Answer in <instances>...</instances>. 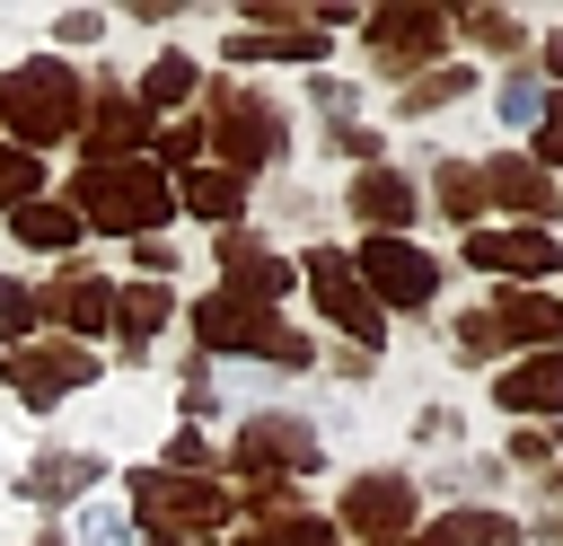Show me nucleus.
Masks as SVG:
<instances>
[{
	"instance_id": "obj_1",
	"label": "nucleus",
	"mask_w": 563,
	"mask_h": 546,
	"mask_svg": "<svg viewBox=\"0 0 563 546\" xmlns=\"http://www.w3.org/2000/svg\"><path fill=\"white\" fill-rule=\"evenodd\" d=\"M79 79H70V62H53V53H35V62H18L9 79H0V123L18 132V141H62V132H79Z\"/></svg>"
},
{
	"instance_id": "obj_2",
	"label": "nucleus",
	"mask_w": 563,
	"mask_h": 546,
	"mask_svg": "<svg viewBox=\"0 0 563 546\" xmlns=\"http://www.w3.org/2000/svg\"><path fill=\"white\" fill-rule=\"evenodd\" d=\"M167 211H176V185H167L150 159H114V167H88V176H79V220H97V229L141 238V229H158Z\"/></svg>"
},
{
	"instance_id": "obj_3",
	"label": "nucleus",
	"mask_w": 563,
	"mask_h": 546,
	"mask_svg": "<svg viewBox=\"0 0 563 546\" xmlns=\"http://www.w3.org/2000/svg\"><path fill=\"white\" fill-rule=\"evenodd\" d=\"M132 511L158 528V537H211L220 520H229V493L211 484V476H132Z\"/></svg>"
},
{
	"instance_id": "obj_4",
	"label": "nucleus",
	"mask_w": 563,
	"mask_h": 546,
	"mask_svg": "<svg viewBox=\"0 0 563 546\" xmlns=\"http://www.w3.org/2000/svg\"><path fill=\"white\" fill-rule=\"evenodd\" d=\"M194 326H202V343L211 352H255V361H308V335H290L273 308H238V299H202L194 308Z\"/></svg>"
},
{
	"instance_id": "obj_5",
	"label": "nucleus",
	"mask_w": 563,
	"mask_h": 546,
	"mask_svg": "<svg viewBox=\"0 0 563 546\" xmlns=\"http://www.w3.org/2000/svg\"><path fill=\"white\" fill-rule=\"evenodd\" d=\"M202 123H211V141H220V167H229V176H246V167L282 159V114H273L264 97H246V88H220Z\"/></svg>"
},
{
	"instance_id": "obj_6",
	"label": "nucleus",
	"mask_w": 563,
	"mask_h": 546,
	"mask_svg": "<svg viewBox=\"0 0 563 546\" xmlns=\"http://www.w3.org/2000/svg\"><path fill=\"white\" fill-rule=\"evenodd\" d=\"M352 273H361L369 299H387V308H422L431 282H440V264H431L422 247H405V238H369V247L352 255Z\"/></svg>"
},
{
	"instance_id": "obj_7",
	"label": "nucleus",
	"mask_w": 563,
	"mask_h": 546,
	"mask_svg": "<svg viewBox=\"0 0 563 546\" xmlns=\"http://www.w3.org/2000/svg\"><path fill=\"white\" fill-rule=\"evenodd\" d=\"M308 291H317V308H325L334 326H352L361 343H378V299H369V282L352 273V255L317 247V255H308Z\"/></svg>"
},
{
	"instance_id": "obj_8",
	"label": "nucleus",
	"mask_w": 563,
	"mask_h": 546,
	"mask_svg": "<svg viewBox=\"0 0 563 546\" xmlns=\"http://www.w3.org/2000/svg\"><path fill=\"white\" fill-rule=\"evenodd\" d=\"M79 379H97V361L62 335V343H26V352H9V387L26 396V405H53V396H70Z\"/></svg>"
},
{
	"instance_id": "obj_9",
	"label": "nucleus",
	"mask_w": 563,
	"mask_h": 546,
	"mask_svg": "<svg viewBox=\"0 0 563 546\" xmlns=\"http://www.w3.org/2000/svg\"><path fill=\"white\" fill-rule=\"evenodd\" d=\"M466 264H484V273H510V282H537V273H554L563 264V247L545 238V229H475L466 238Z\"/></svg>"
},
{
	"instance_id": "obj_10",
	"label": "nucleus",
	"mask_w": 563,
	"mask_h": 546,
	"mask_svg": "<svg viewBox=\"0 0 563 546\" xmlns=\"http://www.w3.org/2000/svg\"><path fill=\"white\" fill-rule=\"evenodd\" d=\"M343 520L369 528V537H396V528L413 520V484H405V476H352V484H343Z\"/></svg>"
},
{
	"instance_id": "obj_11",
	"label": "nucleus",
	"mask_w": 563,
	"mask_h": 546,
	"mask_svg": "<svg viewBox=\"0 0 563 546\" xmlns=\"http://www.w3.org/2000/svg\"><path fill=\"white\" fill-rule=\"evenodd\" d=\"M484 326H493V343H545V352H554L563 299H545V291H501V299L484 308Z\"/></svg>"
},
{
	"instance_id": "obj_12",
	"label": "nucleus",
	"mask_w": 563,
	"mask_h": 546,
	"mask_svg": "<svg viewBox=\"0 0 563 546\" xmlns=\"http://www.w3.org/2000/svg\"><path fill=\"white\" fill-rule=\"evenodd\" d=\"M369 44H378L387 70H413V62L440 53V18L431 9H387V18H369Z\"/></svg>"
},
{
	"instance_id": "obj_13",
	"label": "nucleus",
	"mask_w": 563,
	"mask_h": 546,
	"mask_svg": "<svg viewBox=\"0 0 563 546\" xmlns=\"http://www.w3.org/2000/svg\"><path fill=\"white\" fill-rule=\"evenodd\" d=\"M282 291H290V264L264 255L255 238H238V247H229V282H220V299H238V308H273Z\"/></svg>"
},
{
	"instance_id": "obj_14",
	"label": "nucleus",
	"mask_w": 563,
	"mask_h": 546,
	"mask_svg": "<svg viewBox=\"0 0 563 546\" xmlns=\"http://www.w3.org/2000/svg\"><path fill=\"white\" fill-rule=\"evenodd\" d=\"M493 405H510V414H554V405H563V343L537 352V361H519V370L493 387Z\"/></svg>"
},
{
	"instance_id": "obj_15",
	"label": "nucleus",
	"mask_w": 563,
	"mask_h": 546,
	"mask_svg": "<svg viewBox=\"0 0 563 546\" xmlns=\"http://www.w3.org/2000/svg\"><path fill=\"white\" fill-rule=\"evenodd\" d=\"M484 194H493L501 211H528V220H545V211H554V185H545V167H537V159H493V167H484Z\"/></svg>"
},
{
	"instance_id": "obj_16",
	"label": "nucleus",
	"mask_w": 563,
	"mask_h": 546,
	"mask_svg": "<svg viewBox=\"0 0 563 546\" xmlns=\"http://www.w3.org/2000/svg\"><path fill=\"white\" fill-rule=\"evenodd\" d=\"M44 317H62L70 335H97V326L114 317V291H106L97 273H62V282L44 291Z\"/></svg>"
},
{
	"instance_id": "obj_17",
	"label": "nucleus",
	"mask_w": 563,
	"mask_h": 546,
	"mask_svg": "<svg viewBox=\"0 0 563 546\" xmlns=\"http://www.w3.org/2000/svg\"><path fill=\"white\" fill-rule=\"evenodd\" d=\"M413 203H422V194H413L405 176H387V167H369V176L352 185V211H361V220H369L378 238H396V229L413 220Z\"/></svg>"
},
{
	"instance_id": "obj_18",
	"label": "nucleus",
	"mask_w": 563,
	"mask_h": 546,
	"mask_svg": "<svg viewBox=\"0 0 563 546\" xmlns=\"http://www.w3.org/2000/svg\"><path fill=\"white\" fill-rule=\"evenodd\" d=\"M141 123H150V114H141V97H106V106H97V123H79V132H88V150H97L88 167H114V159L141 141Z\"/></svg>"
},
{
	"instance_id": "obj_19",
	"label": "nucleus",
	"mask_w": 563,
	"mask_h": 546,
	"mask_svg": "<svg viewBox=\"0 0 563 546\" xmlns=\"http://www.w3.org/2000/svg\"><path fill=\"white\" fill-rule=\"evenodd\" d=\"M176 203H185L194 220H238V203H246V194H238V176H229V167H185Z\"/></svg>"
},
{
	"instance_id": "obj_20",
	"label": "nucleus",
	"mask_w": 563,
	"mask_h": 546,
	"mask_svg": "<svg viewBox=\"0 0 563 546\" xmlns=\"http://www.w3.org/2000/svg\"><path fill=\"white\" fill-rule=\"evenodd\" d=\"M422 546H519V528L501 511H449V520L422 528Z\"/></svg>"
},
{
	"instance_id": "obj_21",
	"label": "nucleus",
	"mask_w": 563,
	"mask_h": 546,
	"mask_svg": "<svg viewBox=\"0 0 563 546\" xmlns=\"http://www.w3.org/2000/svg\"><path fill=\"white\" fill-rule=\"evenodd\" d=\"M18 238L26 247H70L79 238V211L70 203H18Z\"/></svg>"
},
{
	"instance_id": "obj_22",
	"label": "nucleus",
	"mask_w": 563,
	"mask_h": 546,
	"mask_svg": "<svg viewBox=\"0 0 563 546\" xmlns=\"http://www.w3.org/2000/svg\"><path fill=\"white\" fill-rule=\"evenodd\" d=\"M114 326H123V343L141 352V343L167 326V291H158V282H150V291H123V299H114Z\"/></svg>"
},
{
	"instance_id": "obj_23",
	"label": "nucleus",
	"mask_w": 563,
	"mask_h": 546,
	"mask_svg": "<svg viewBox=\"0 0 563 546\" xmlns=\"http://www.w3.org/2000/svg\"><path fill=\"white\" fill-rule=\"evenodd\" d=\"M440 211H449V220H475V211H484V167L449 159V167H440Z\"/></svg>"
},
{
	"instance_id": "obj_24",
	"label": "nucleus",
	"mask_w": 563,
	"mask_h": 546,
	"mask_svg": "<svg viewBox=\"0 0 563 546\" xmlns=\"http://www.w3.org/2000/svg\"><path fill=\"white\" fill-rule=\"evenodd\" d=\"M229 53H238V62H317L325 44H317V35H238Z\"/></svg>"
},
{
	"instance_id": "obj_25",
	"label": "nucleus",
	"mask_w": 563,
	"mask_h": 546,
	"mask_svg": "<svg viewBox=\"0 0 563 546\" xmlns=\"http://www.w3.org/2000/svg\"><path fill=\"white\" fill-rule=\"evenodd\" d=\"M176 97H194V62H185V53H167V62L141 79V114H150V106H176Z\"/></svg>"
},
{
	"instance_id": "obj_26",
	"label": "nucleus",
	"mask_w": 563,
	"mask_h": 546,
	"mask_svg": "<svg viewBox=\"0 0 563 546\" xmlns=\"http://www.w3.org/2000/svg\"><path fill=\"white\" fill-rule=\"evenodd\" d=\"M246 546H334V528L325 520H264V528H246Z\"/></svg>"
},
{
	"instance_id": "obj_27",
	"label": "nucleus",
	"mask_w": 563,
	"mask_h": 546,
	"mask_svg": "<svg viewBox=\"0 0 563 546\" xmlns=\"http://www.w3.org/2000/svg\"><path fill=\"white\" fill-rule=\"evenodd\" d=\"M88 476H97V458H44V467L26 476V493H79Z\"/></svg>"
},
{
	"instance_id": "obj_28",
	"label": "nucleus",
	"mask_w": 563,
	"mask_h": 546,
	"mask_svg": "<svg viewBox=\"0 0 563 546\" xmlns=\"http://www.w3.org/2000/svg\"><path fill=\"white\" fill-rule=\"evenodd\" d=\"M26 194H35V159H26V150H0V203L18 211Z\"/></svg>"
},
{
	"instance_id": "obj_29",
	"label": "nucleus",
	"mask_w": 563,
	"mask_h": 546,
	"mask_svg": "<svg viewBox=\"0 0 563 546\" xmlns=\"http://www.w3.org/2000/svg\"><path fill=\"white\" fill-rule=\"evenodd\" d=\"M537 167H563V97L537 114Z\"/></svg>"
},
{
	"instance_id": "obj_30",
	"label": "nucleus",
	"mask_w": 563,
	"mask_h": 546,
	"mask_svg": "<svg viewBox=\"0 0 563 546\" xmlns=\"http://www.w3.org/2000/svg\"><path fill=\"white\" fill-rule=\"evenodd\" d=\"M457 88H466V70H440V79H422V88H413V97H405V106H413V114H422V106H449V97H457Z\"/></svg>"
},
{
	"instance_id": "obj_31",
	"label": "nucleus",
	"mask_w": 563,
	"mask_h": 546,
	"mask_svg": "<svg viewBox=\"0 0 563 546\" xmlns=\"http://www.w3.org/2000/svg\"><path fill=\"white\" fill-rule=\"evenodd\" d=\"M26 317H35V299L18 282H0V335H26Z\"/></svg>"
},
{
	"instance_id": "obj_32",
	"label": "nucleus",
	"mask_w": 563,
	"mask_h": 546,
	"mask_svg": "<svg viewBox=\"0 0 563 546\" xmlns=\"http://www.w3.org/2000/svg\"><path fill=\"white\" fill-rule=\"evenodd\" d=\"M194 150H202V123H167L158 132V159H194Z\"/></svg>"
},
{
	"instance_id": "obj_33",
	"label": "nucleus",
	"mask_w": 563,
	"mask_h": 546,
	"mask_svg": "<svg viewBox=\"0 0 563 546\" xmlns=\"http://www.w3.org/2000/svg\"><path fill=\"white\" fill-rule=\"evenodd\" d=\"M466 26H475V35H484V44H510V35H519V26H510V18H493V9H475V18H466Z\"/></svg>"
},
{
	"instance_id": "obj_34",
	"label": "nucleus",
	"mask_w": 563,
	"mask_h": 546,
	"mask_svg": "<svg viewBox=\"0 0 563 546\" xmlns=\"http://www.w3.org/2000/svg\"><path fill=\"white\" fill-rule=\"evenodd\" d=\"M88 546H123V520H114V511H97V520H88Z\"/></svg>"
},
{
	"instance_id": "obj_35",
	"label": "nucleus",
	"mask_w": 563,
	"mask_h": 546,
	"mask_svg": "<svg viewBox=\"0 0 563 546\" xmlns=\"http://www.w3.org/2000/svg\"><path fill=\"white\" fill-rule=\"evenodd\" d=\"M545 70H554V79H563V35H554V44H545Z\"/></svg>"
},
{
	"instance_id": "obj_36",
	"label": "nucleus",
	"mask_w": 563,
	"mask_h": 546,
	"mask_svg": "<svg viewBox=\"0 0 563 546\" xmlns=\"http://www.w3.org/2000/svg\"><path fill=\"white\" fill-rule=\"evenodd\" d=\"M44 546H53V537H44Z\"/></svg>"
}]
</instances>
